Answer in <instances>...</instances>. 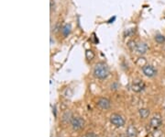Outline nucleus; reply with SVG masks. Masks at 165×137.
Segmentation results:
<instances>
[{
	"label": "nucleus",
	"instance_id": "obj_14",
	"mask_svg": "<svg viewBox=\"0 0 165 137\" xmlns=\"http://www.w3.org/2000/svg\"><path fill=\"white\" fill-rule=\"evenodd\" d=\"M85 56L88 60H92L95 57V54L93 53V51H91V50H87L85 52Z\"/></svg>",
	"mask_w": 165,
	"mask_h": 137
},
{
	"label": "nucleus",
	"instance_id": "obj_4",
	"mask_svg": "<svg viewBox=\"0 0 165 137\" xmlns=\"http://www.w3.org/2000/svg\"><path fill=\"white\" fill-rule=\"evenodd\" d=\"M149 124L153 129L160 128L161 126V124H162V119H161V114L157 113V114H154L153 116H152V118L150 119Z\"/></svg>",
	"mask_w": 165,
	"mask_h": 137
},
{
	"label": "nucleus",
	"instance_id": "obj_11",
	"mask_svg": "<svg viewBox=\"0 0 165 137\" xmlns=\"http://www.w3.org/2000/svg\"><path fill=\"white\" fill-rule=\"evenodd\" d=\"M138 113H139V116H141V119H147L149 117V113H150V111H149V109L143 108V109H141L138 110Z\"/></svg>",
	"mask_w": 165,
	"mask_h": 137
},
{
	"label": "nucleus",
	"instance_id": "obj_15",
	"mask_svg": "<svg viewBox=\"0 0 165 137\" xmlns=\"http://www.w3.org/2000/svg\"><path fill=\"white\" fill-rule=\"evenodd\" d=\"M152 136H153V137H161L162 136V133L161 131H158L157 129H155V131L152 133Z\"/></svg>",
	"mask_w": 165,
	"mask_h": 137
},
{
	"label": "nucleus",
	"instance_id": "obj_13",
	"mask_svg": "<svg viewBox=\"0 0 165 137\" xmlns=\"http://www.w3.org/2000/svg\"><path fill=\"white\" fill-rule=\"evenodd\" d=\"M155 41H156L158 43H160V44L164 43V42H165V37H164L163 35H161V34H158V35H156V37H155Z\"/></svg>",
	"mask_w": 165,
	"mask_h": 137
},
{
	"label": "nucleus",
	"instance_id": "obj_5",
	"mask_svg": "<svg viewBox=\"0 0 165 137\" xmlns=\"http://www.w3.org/2000/svg\"><path fill=\"white\" fill-rule=\"evenodd\" d=\"M142 72L148 77H153L157 74V70L151 65H146L142 67Z\"/></svg>",
	"mask_w": 165,
	"mask_h": 137
},
{
	"label": "nucleus",
	"instance_id": "obj_1",
	"mask_svg": "<svg viewBox=\"0 0 165 137\" xmlns=\"http://www.w3.org/2000/svg\"><path fill=\"white\" fill-rule=\"evenodd\" d=\"M108 74H109V70H108V67L106 64L98 63L95 66L94 74H95V77H97L99 79H105L107 77Z\"/></svg>",
	"mask_w": 165,
	"mask_h": 137
},
{
	"label": "nucleus",
	"instance_id": "obj_8",
	"mask_svg": "<svg viewBox=\"0 0 165 137\" xmlns=\"http://www.w3.org/2000/svg\"><path fill=\"white\" fill-rule=\"evenodd\" d=\"M149 50V46L147 45V43L145 42H138L136 44V47H135V50L134 51L139 54H144L147 53V51Z\"/></svg>",
	"mask_w": 165,
	"mask_h": 137
},
{
	"label": "nucleus",
	"instance_id": "obj_9",
	"mask_svg": "<svg viewBox=\"0 0 165 137\" xmlns=\"http://www.w3.org/2000/svg\"><path fill=\"white\" fill-rule=\"evenodd\" d=\"M127 135L128 137H137L138 135V130L134 125H129L128 127V130H127Z\"/></svg>",
	"mask_w": 165,
	"mask_h": 137
},
{
	"label": "nucleus",
	"instance_id": "obj_2",
	"mask_svg": "<svg viewBox=\"0 0 165 137\" xmlns=\"http://www.w3.org/2000/svg\"><path fill=\"white\" fill-rule=\"evenodd\" d=\"M71 124H72V127L73 130L78 131V130H81L84 127L85 121L81 117H73L72 121H71Z\"/></svg>",
	"mask_w": 165,
	"mask_h": 137
},
{
	"label": "nucleus",
	"instance_id": "obj_6",
	"mask_svg": "<svg viewBox=\"0 0 165 137\" xmlns=\"http://www.w3.org/2000/svg\"><path fill=\"white\" fill-rule=\"evenodd\" d=\"M145 86H145V83H144L142 80L138 79V80L133 81V83H132V85H131V89H132V90H133L134 92L138 93V92L143 91L144 89H145Z\"/></svg>",
	"mask_w": 165,
	"mask_h": 137
},
{
	"label": "nucleus",
	"instance_id": "obj_7",
	"mask_svg": "<svg viewBox=\"0 0 165 137\" xmlns=\"http://www.w3.org/2000/svg\"><path fill=\"white\" fill-rule=\"evenodd\" d=\"M96 105L102 109H108L111 106V103L109 99H107V98H99L97 99Z\"/></svg>",
	"mask_w": 165,
	"mask_h": 137
},
{
	"label": "nucleus",
	"instance_id": "obj_3",
	"mask_svg": "<svg viewBox=\"0 0 165 137\" xmlns=\"http://www.w3.org/2000/svg\"><path fill=\"white\" fill-rule=\"evenodd\" d=\"M110 121L112 124H114L116 127H122L125 125V120L122 116L117 113H113L110 116Z\"/></svg>",
	"mask_w": 165,
	"mask_h": 137
},
{
	"label": "nucleus",
	"instance_id": "obj_16",
	"mask_svg": "<svg viewBox=\"0 0 165 137\" xmlns=\"http://www.w3.org/2000/svg\"><path fill=\"white\" fill-rule=\"evenodd\" d=\"M111 89H114V90H116V89H118V84H114V85H112L111 86Z\"/></svg>",
	"mask_w": 165,
	"mask_h": 137
},
{
	"label": "nucleus",
	"instance_id": "obj_12",
	"mask_svg": "<svg viewBox=\"0 0 165 137\" xmlns=\"http://www.w3.org/2000/svg\"><path fill=\"white\" fill-rule=\"evenodd\" d=\"M71 25L70 24H66V25H64L63 26V28H62V30H61V32H62V34L64 35V36H68L69 34H70V32H71Z\"/></svg>",
	"mask_w": 165,
	"mask_h": 137
},
{
	"label": "nucleus",
	"instance_id": "obj_10",
	"mask_svg": "<svg viewBox=\"0 0 165 137\" xmlns=\"http://www.w3.org/2000/svg\"><path fill=\"white\" fill-rule=\"evenodd\" d=\"M73 113L71 112L70 110H67V111H65L64 113H63V115H62V121L64 122V123H68V122H71L72 121V120H73Z\"/></svg>",
	"mask_w": 165,
	"mask_h": 137
}]
</instances>
